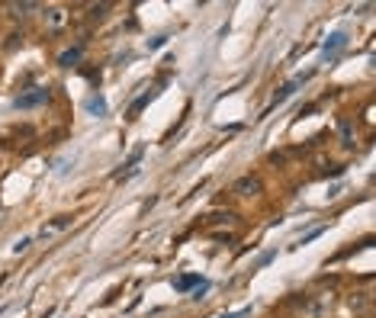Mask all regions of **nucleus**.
Masks as SVG:
<instances>
[{
    "mask_svg": "<svg viewBox=\"0 0 376 318\" xmlns=\"http://www.w3.org/2000/svg\"><path fill=\"white\" fill-rule=\"evenodd\" d=\"M45 100H48V87H32L29 93L16 96V106H19V109H29V106H39V103H45Z\"/></svg>",
    "mask_w": 376,
    "mask_h": 318,
    "instance_id": "1",
    "label": "nucleus"
},
{
    "mask_svg": "<svg viewBox=\"0 0 376 318\" xmlns=\"http://www.w3.org/2000/svg\"><path fill=\"white\" fill-rule=\"evenodd\" d=\"M344 45H347V32H334V35H328V39H325V45H322V55L331 61V58H334L338 52H341Z\"/></svg>",
    "mask_w": 376,
    "mask_h": 318,
    "instance_id": "2",
    "label": "nucleus"
},
{
    "mask_svg": "<svg viewBox=\"0 0 376 318\" xmlns=\"http://www.w3.org/2000/svg\"><path fill=\"white\" fill-rule=\"evenodd\" d=\"M142 154H145V148H135V151H132V154L126 157V164H123V170H119V174H116V180H129L132 174H135V170H138L135 164L142 161Z\"/></svg>",
    "mask_w": 376,
    "mask_h": 318,
    "instance_id": "3",
    "label": "nucleus"
},
{
    "mask_svg": "<svg viewBox=\"0 0 376 318\" xmlns=\"http://www.w3.org/2000/svg\"><path fill=\"white\" fill-rule=\"evenodd\" d=\"M235 193L238 196H254V193H261V180L258 177H241L235 183Z\"/></svg>",
    "mask_w": 376,
    "mask_h": 318,
    "instance_id": "4",
    "label": "nucleus"
},
{
    "mask_svg": "<svg viewBox=\"0 0 376 318\" xmlns=\"http://www.w3.org/2000/svg\"><path fill=\"white\" fill-rule=\"evenodd\" d=\"M68 225H71V218H68V215H58V218H55V222H52V225H48V228L42 225V231H39V238H52V235H58V231H62V228H68Z\"/></svg>",
    "mask_w": 376,
    "mask_h": 318,
    "instance_id": "5",
    "label": "nucleus"
},
{
    "mask_svg": "<svg viewBox=\"0 0 376 318\" xmlns=\"http://www.w3.org/2000/svg\"><path fill=\"white\" fill-rule=\"evenodd\" d=\"M87 113H93V116H106V100L100 93H93L90 100H87Z\"/></svg>",
    "mask_w": 376,
    "mask_h": 318,
    "instance_id": "6",
    "label": "nucleus"
},
{
    "mask_svg": "<svg viewBox=\"0 0 376 318\" xmlns=\"http://www.w3.org/2000/svg\"><path fill=\"white\" fill-rule=\"evenodd\" d=\"M203 283V280L196 276V273H187V276H177L174 280V289H180V292H184V289H190V286H200Z\"/></svg>",
    "mask_w": 376,
    "mask_h": 318,
    "instance_id": "7",
    "label": "nucleus"
},
{
    "mask_svg": "<svg viewBox=\"0 0 376 318\" xmlns=\"http://www.w3.org/2000/svg\"><path fill=\"white\" fill-rule=\"evenodd\" d=\"M148 100H151V93H145V96H138V100H135V103H132V106H129V119H135V116L142 113V109H145V106H148Z\"/></svg>",
    "mask_w": 376,
    "mask_h": 318,
    "instance_id": "8",
    "label": "nucleus"
},
{
    "mask_svg": "<svg viewBox=\"0 0 376 318\" xmlns=\"http://www.w3.org/2000/svg\"><path fill=\"white\" fill-rule=\"evenodd\" d=\"M222 222H235V215L232 212H212L206 218V225H222Z\"/></svg>",
    "mask_w": 376,
    "mask_h": 318,
    "instance_id": "9",
    "label": "nucleus"
},
{
    "mask_svg": "<svg viewBox=\"0 0 376 318\" xmlns=\"http://www.w3.org/2000/svg\"><path fill=\"white\" fill-rule=\"evenodd\" d=\"M77 58H81V48H71V52H65L62 58H58V65H62V68H71Z\"/></svg>",
    "mask_w": 376,
    "mask_h": 318,
    "instance_id": "10",
    "label": "nucleus"
},
{
    "mask_svg": "<svg viewBox=\"0 0 376 318\" xmlns=\"http://www.w3.org/2000/svg\"><path fill=\"white\" fill-rule=\"evenodd\" d=\"M32 10H39L35 4H13V13L16 16H26V13H32Z\"/></svg>",
    "mask_w": 376,
    "mask_h": 318,
    "instance_id": "11",
    "label": "nucleus"
},
{
    "mask_svg": "<svg viewBox=\"0 0 376 318\" xmlns=\"http://www.w3.org/2000/svg\"><path fill=\"white\" fill-rule=\"evenodd\" d=\"M106 10H110V4H100V7H93V10H90V16H93V19H103V16H106Z\"/></svg>",
    "mask_w": 376,
    "mask_h": 318,
    "instance_id": "12",
    "label": "nucleus"
},
{
    "mask_svg": "<svg viewBox=\"0 0 376 318\" xmlns=\"http://www.w3.org/2000/svg\"><path fill=\"white\" fill-rule=\"evenodd\" d=\"M164 42H167V35H154V39H151V42H148V48H161V45H164Z\"/></svg>",
    "mask_w": 376,
    "mask_h": 318,
    "instance_id": "13",
    "label": "nucleus"
}]
</instances>
